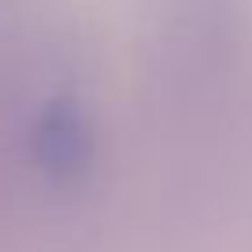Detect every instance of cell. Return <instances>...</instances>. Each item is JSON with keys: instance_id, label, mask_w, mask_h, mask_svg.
Returning a JSON list of instances; mask_svg holds the SVG:
<instances>
[{"instance_id": "cell-1", "label": "cell", "mask_w": 252, "mask_h": 252, "mask_svg": "<svg viewBox=\"0 0 252 252\" xmlns=\"http://www.w3.org/2000/svg\"><path fill=\"white\" fill-rule=\"evenodd\" d=\"M89 149H93V137H89L82 115L67 108H52L41 119L37 130V152L45 171L52 174H78L89 163Z\"/></svg>"}]
</instances>
